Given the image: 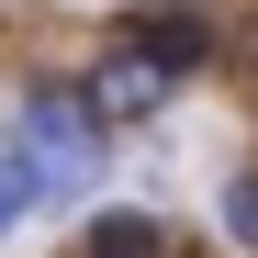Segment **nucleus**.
Listing matches in <instances>:
<instances>
[{
  "instance_id": "f257e3e1",
  "label": "nucleus",
  "mask_w": 258,
  "mask_h": 258,
  "mask_svg": "<svg viewBox=\"0 0 258 258\" xmlns=\"http://www.w3.org/2000/svg\"><path fill=\"white\" fill-rule=\"evenodd\" d=\"M101 135H112V123L90 112V90H34L23 101V157H34V180H45V202H79V191H90Z\"/></svg>"
},
{
  "instance_id": "20e7f679",
  "label": "nucleus",
  "mask_w": 258,
  "mask_h": 258,
  "mask_svg": "<svg viewBox=\"0 0 258 258\" xmlns=\"http://www.w3.org/2000/svg\"><path fill=\"white\" fill-rule=\"evenodd\" d=\"M90 258H157V213H101V225H90Z\"/></svg>"
},
{
  "instance_id": "423d86ee",
  "label": "nucleus",
  "mask_w": 258,
  "mask_h": 258,
  "mask_svg": "<svg viewBox=\"0 0 258 258\" xmlns=\"http://www.w3.org/2000/svg\"><path fill=\"white\" fill-rule=\"evenodd\" d=\"M225 236L258 258V168H247V180H225Z\"/></svg>"
},
{
  "instance_id": "39448f33",
  "label": "nucleus",
  "mask_w": 258,
  "mask_h": 258,
  "mask_svg": "<svg viewBox=\"0 0 258 258\" xmlns=\"http://www.w3.org/2000/svg\"><path fill=\"white\" fill-rule=\"evenodd\" d=\"M45 202V180H34V157H0V236L23 225V213Z\"/></svg>"
},
{
  "instance_id": "f03ea898",
  "label": "nucleus",
  "mask_w": 258,
  "mask_h": 258,
  "mask_svg": "<svg viewBox=\"0 0 258 258\" xmlns=\"http://www.w3.org/2000/svg\"><path fill=\"white\" fill-rule=\"evenodd\" d=\"M79 90H90V112H101V123H146V112L168 101V68H157L146 45H112L90 79H79Z\"/></svg>"
},
{
  "instance_id": "7ed1b4c3",
  "label": "nucleus",
  "mask_w": 258,
  "mask_h": 258,
  "mask_svg": "<svg viewBox=\"0 0 258 258\" xmlns=\"http://www.w3.org/2000/svg\"><path fill=\"white\" fill-rule=\"evenodd\" d=\"M135 45H146V56H157V68H168V79H191V68H202V56H213V34H202V23H191V12H157V23H146V34H135Z\"/></svg>"
}]
</instances>
